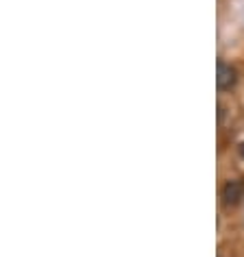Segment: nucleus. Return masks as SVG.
Listing matches in <instances>:
<instances>
[{"label": "nucleus", "mask_w": 244, "mask_h": 257, "mask_svg": "<svg viewBox=\"0 0 244 257\" xmlns=\"http://www.w3.org/2000/svg\"><path fill=\"white\" fill-rule=\"evenodd\" d=\"M237 83V72L231 63H224V61H218V70H216V85L218 89L227 92V89H233Z\"/></svg>", "instance_id": "f257e3e1"}, {"label": "nucleus", "mask_w": 244, "mask_h": 257, "mask_svg": "<svg viewBox=\"0 0 244 257\" xmlns=\"http://www.w3.org/2000/svg\"><path fill=\"white\" fill-rule=\"evenodd\" d=\"M244 198V183L240 179H229L227 183L222 185V203L227 207H233Z\"/></svg>", "instance_id": "f03ea898"}, {"label": "nucleus", "mask_w": 244, "mask_h": 257, "mask_svg": "<svg viewBox=\"0 0 244 257\" xmlns=\"http://www.w3.org/2000/svg\"><path fill=\"white\" fill-rule=\"evenodd\" d=\"M240 155H242V159H244V142L240 144Z\"/></svg>", "instance_id": "7ed1b4c3"}]
</instances>
